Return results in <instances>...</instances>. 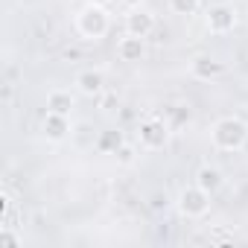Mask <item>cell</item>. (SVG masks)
<instances>
[{
  "instance_id": "7c38bea8",
  "label": "cell",
  "mask_w": 248,
  "mask_h": 248,
  "mask_svg": "<svg viewBox=\"0 0 248 248\" xmlns=\"http://www.w3.org/2000/svg\"><path fill=\"white\" fill-rule=\"evenodd\" d=\"M193 70H196L199 76H213V73H219V70H222V64H216V62H210V59H196Z\"/></svg>"
},
{
  "instance_id": "5b68a950",
  "label": "cell",
  "mask_w": 248,
  "mask_h": 248,
  "mask_svg": "<svg viewBox=\"0 0 248 248\" xmlns=\"http://www.w3.org/2000/svg\"><path fill=\"white\" fill-rule=\"evenodd\" d=\"M140 140L149 149H161L167 143V126H164V123H158V120L143 123V126H140Z\"/></svg>"
},
{
  "instance_id": "5bb4252c",
  "label": "cell",
  "mask_w": 248,
  "mask_h": 248,
  "mask_svg": "<svg viewBox=\"0 0 248 248\" xmlns=\"http://www.w3.org/2000/svg\"><path fill=\"white\" fill-rule=\"evenodd\" d=\"M152 207H167V196H152Z\"/></svg>"
},
{
  "instance_id": "8992f818",
  "label": "cell",
  "mask_w": 248,
  "mask_h": 248,
  "mask_svg": "<svg viewBox=\"0 0 248 248\" xmlns=\"http://www.w3.org/2000/svg\"><path fill=\"white\" fill-rule=\"evenodd\" d=\"M117 56L123 62H138L143 56V38L140 35H126V38L117 44Z\"/></svg>"
},
{
  "instance_id": "7a4b0ae2",
  "label": "cell",
  "mask_w": 248,
  "mask_h": 248,
  "mask_svg": "<svg viewBox=\"0 0 248 248\" xmlns=\"http://www.w3.org/2000/svg\"><path fill=\"white\" fill-rule=\"evenodd\" d=\"M76 27H79V32L85 35V38H102L105 35V30H108V18H105V12L99 9V6H85L82 12H79V18H76Z\"/></svg>"
},
{
  "instance_id": "9a60e30c",
  "label": "cell",
  "mask_w": 248,
  "mask_h": 248,
  "mask_svg": "<svg viewBox=\"0 0 248 248\" xmlns=\"http://www.w3.org/2000/svg\"><path fill=\"white\" fill-rule=\"evenodd\" d=\"M123 3H129V6L135 9V6H140V0H123Z\"/></svg>"
},
{
  "instance_id": "6da1fadb",
  "label": "cell",
  "mask_w": 248,
  "mask_h": 248,
  "mask_svg": "<svg viewBox=\"0 0 248 248\" xmlns=\"http://www.w3.org/2000/svg\"><path fill=\"white\" fill-rule=\"evenodd\" d=\"M245 140H248V126L236 117H225L213 126V143L219 149H242Z\"/></svg>"
},
{
  "instance_id": "3957f363",
  "label": "cell",
  "mask_w": 248,
  "mask_h": 248,
  "mask_svg": "<svg viewBox=\"0 0 248 248\" xmlns=\"http://www.w3.org/2000/svg\"><path fill=\"white\" fill-rule=\"evenodd\" d=\"M178 204H181V213H184V216L199 219V216H204V213L210 210V193L202 190L199 184H196V187H187V190L181 193Z\"/></svg>"
},
{
  "instance_id": "8fae6325",
  "label": "cell",
  "mask_w": 248,
  "mask_h": 248,
  "mask_svg": "<svg viewBox=\"0 0 248 248\" xmlns=\"http://www.w3.org/2000/svg\"><path fill=\"white\" fill-rule=\"evenodd\" d=\"M76 85H79V91H82V93H88V96H96V93L102 91V73H93V70H88V73H79Z\"/></svg>"
},
{
  "instance_id": "52a82bcc",
  "label": "cell",
  "mask_w": 248,
  "mask_h": 248,
  "mask_svg": "<svg viewBox=\"0 0 248 248\" xmlns=\"http://www.w3.org/2000/svg\"><path fill=\"white\" fill-rule=\"evenodd\" d=\"M126 27H129V35H140V38H146V35L152 32L155 21H152L149 12H132L129 21H126Z\"/></svg>"
},
{
  "instance_id": "30bf717a",
  "label": "cell",
  "mask_w": 248,
  "mask_h": 248,
  "mask_svg": "<svg viewBox=\"0 0 248 248\" xmlns=\"http://www.w3.org/2000/svg\"><path fill=\"white\" fill-rule=\"evenodd\" d=\"M44 132H47L53 140L64 138V132H67V117H64V114H53V111H47V120H44Z\"/></svg>"
},
{
  "instance_id": "ba28073f",
  "label": "cell",
  "mask_w": 248,
  "mask_h": 248,
  "mask_svg": "<svg viewBox=\"0 0 248 248\" xmlns=\"http://www.w3.org/2000/svg\"><path fill=\"white\" fill-rule=\"evenodd\" d=\"M70 108H73V96H70V91H53L50 96H47V111H53V114H70Z\"/></svg>"
},
{
  "instance_id": "277c9868",
  "label": "cell",
  "mask_w": 248,
  "mask_h": 248,
  "mask_svg": "<svg viewBox=\"0 0 248 248\" xmlns=\"http://www.w3.org/2000/svg\"><path fill=\"white\" fill-rule=\"evenodd\" d=\"M233 24H236V15H233V9H228V6H213V9L207 12V30H210V32H228Z\"/></svg>"
},
{
  "instance_id": "9c48e42d",
  "label": "cell",
  "mask_w": 248,
  "mask_h": 248,
  "mask_svg": "<svg viewBox=\"0 0 248 248\" xmlns=\"http://www.w3.org/2000/svg\"><path fill=\"white\" fill-rule=\"evenodd\" d=\"M196 178H199V187H202V190H207L210 196L225 184V181H222V172H219V170H213V167H202Z\"/></svg>"
},
{
  "instance_id": "4fadbf2b",
  "label": "cell",
  "mask_w": 248,
  "mask_h": 248,
  "mask_svg": "<svg viewBox=\"0 0 248 248\" xmlns=\"http://www.w3.org/2000/svg\"><path fill=\"white\" fill-rule=\"evenodd\" d=\"M170 3H172V12L178 15H193L199 9V0H170Z\"/></svg>"
}]
</instances>
